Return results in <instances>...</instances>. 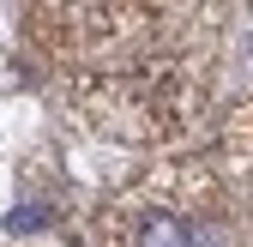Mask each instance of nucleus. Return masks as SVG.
<instances>
[{
  "label": "nucleus",
  "mask_w": 253,
  "mask_h": 247,
  "mask_svg": "<svg viewBox=\"0 0 253 247\" xmlns=\"http://www.w3.org/2000/svg\"><path fill=\"white\" fill-rule=\"evenodd\" d=\"M139 247H199V241H193V229H187L175 211H151L145 229H139Z\"/></svg>",
  "instance_id": "nucleus-1"
}]
</instances>
